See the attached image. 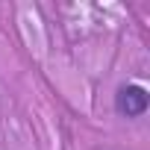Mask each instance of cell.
Returning <instances> with one entry per match:
<instances>
[{"label": "cell", "instance_id": "6da1fadb", "mask_svg": "<svg viewBox=\"0 0 150 150\" xmlns=\"http://www.w3.org/2000/svg\"><path fill=\"white\" fill-rule=\"evenodd\" d=\"M150 106V94L138 83H127L115 91V112L121 118H141Z\"/></svg>", "mask_w": 150, "mask_h": 150}]
</instances>
